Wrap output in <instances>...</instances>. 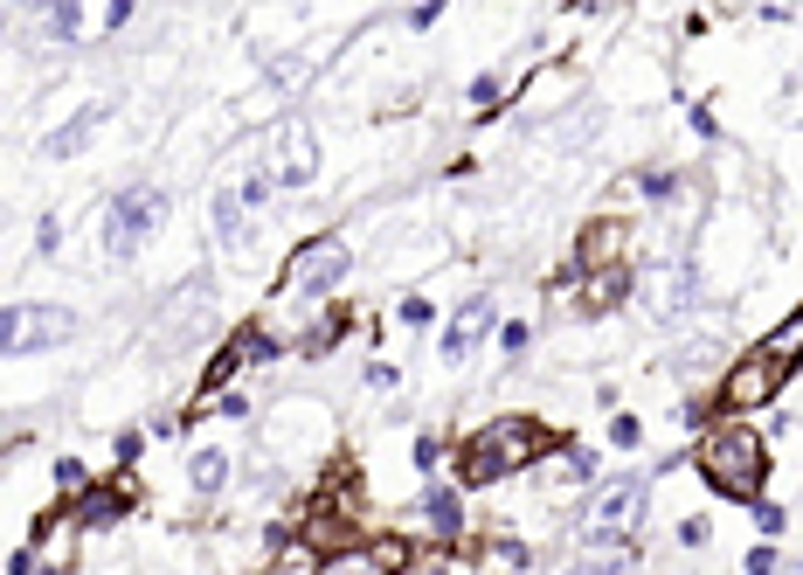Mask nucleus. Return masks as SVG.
Here are the masks:
<instances>
[{
  "label": "nucleus",
  "mask_w": 803,
  "mask_h": 575,
  "mask_svg": "<svg viewBox=\"0 0 803 575\" xmlns=\"http://www.w3.org/2000/svg\"><path fill=\"white\" fill-rule=\"evenodd\" d=\"M561 451L554 430L540 416H492L485 430H472L457 443V485L478 492V485H499V479H520L533 464H548Z\"/></svg>",
  "instance_id": "1"
},
{
  "label": "nucleus",
  "mask_w": 803,
  "mask_h": 575,
  "mask_svg": "<svg viewBox=\"0 0 803 575\" xmlns=\"http://www.w3.org/2000/svg\"><path fill=\"white\" fill-rule=\"evenodd\" d=\"M693 472L707 479L720 500L756 506L769 485V437H756L748 424H707L693 443Z\"/></svg>",
  "instance_id": "2"
},
{
  "label": "nucleus",
  "mask_w": 803,
  "mask_h": 575,
  "mask_svg": "<svg viewBox=\"0 0 803 575\" xmlns=\"http://www.w3.org/2000/svg\"><path fill=\"white\" fill-rule=\"evenodd\" d=\"M783 388H790V368H775L762 347H748V354H735L728 368H720L714 396H707V416L714 424H741L748 409H769Z\"/></svg>",
  "instance_id": "3"
},
{
  "label": "nucleus",
  "mask_w": 803,
  "mask_h": 575,
  "mask_svg": "<svg viewBox=\"0 0 803 575\" xmlns=\"http://www.w3.org/2000/svg\"><path fill=\"white\" fill-rule=\"evenodd\" d=\"M347 237L340 229H319V237H305L292 257H284V271H277V299L284 305H313V299H326L332 284L347 278Z\"/></svg>",
  "instance_id": "4"
},
{
  "label": "nucleus",
  "mask_w": 803,
  "mask_h": 575,
  "mask_svg": "<svg viewBox=\"0 0 803 575\" xmlns=\"http://www.w3.org/2000/svg\"><path fill=\"white\" fill-rule=\"evenodd\" d=\"M160 222H167V188H152V180L118 188L112 208H105V257H139V243H146Z\"/></svg>",
  "instance_id": "5"
},
{
  "label": "nucleus",
  "mask_w": 803,
  "mask_h": 575,
  "mask_svg": "<svg viewBox=\"0 0 803 575\" xmlns=\"http://www.w3.org/2000/svg\"><path fill=\"white\" fill-rule=\"evenodd\" d=\"M644 500H652V479H610V485L582 506L589 547H616V541H631V527L644 520Z\"/></svg>",
  "instance_id": "6"
},
{
  "label": "nucleus",
  "mask_w": 803,
  "mask_h": 575,
  "mask_svg": "<svg viewBox=\"0 0 803 575\" xmlns=\"http://www.w3.org/2000/svg\"><path fill=\"white\" fill-rule=\"evenodd\" d=\"M76 333V312L63 305H0V360L8 354H49Z\"/></svg>",
  "instance_id": "7"
},
{
  "label": "nucleus",
  "mask_w": 803,
  "mask_h": 575,
  "mask_svg": "<svg viewBox=\"0 0 803 575\" xmlns=\"http://www.w3.org/2000/svg\"><path fill=\"white\" fill-rule=\"evenodd\" d=\"M271 180L277 188H313L319 180V146L305 118H277L271 125Z\"/></svg>",
  "instance_id": "8"
},
{
  "label": "nucleus",
  "mask_w": 803,
  "mask_h": 575,
  "mask_svg": "<svg viewBox=\"0 0 803 575\" xmlns=\"http://www.w3.org/2000/svg\"><path fill=\"white\" fill-rule=\"evenodd\" d=\"M492 333H499V305H492L485 292H478V299H464L451 320H444V333H436V354H444V368H464V360H472Z\"/></svg>",
  "instance_id": "9"
},
{
  "label": "nucleus",
  "mask_w": 803,
  "mask_h": 575,
  "mask_svg": "<svg viewBox=\"0 0 803 575\" xmlns=\"http://www.w3.org/2000/svg\"><path fill=\"white\" fill-rule=\"evenodd\" d=\"M624 250H631V222L624 216H595L575 237V271H589V278L624 271Z\"/></svg>",
  "instance_id": "10"
},
{
  "label": "nucleus",
  "mask_w": 803,
  "mask_h": 575,
  "mask_svg": "<svg viewBox=\"0 0 803 575\" xmlns=\"http://www.w3.org/2000/svg\"><path fill=\"white\" fill-rule=\"evenodd\" d=\"M70 506V527L76 534H97V527H118L125 513H133V485H91V492H76Z\"/></svg>",
  "instance_id": "11"
},
{
  "label": "nucleus",
  "mask_w": 803,
  "mask_h": 575,
  "mask_svg": "<svg viewBox=\"0 0 803 575\" xmlns=\"http://www.w3.org/2000/svg\"><path fill=\"white\" fill-rule=\"evenodd\" d=\"M409 513H416V520H430V534L444 541V547L464 534V500H457V485H423L416 500H409Z\"/></svg>",
  "instance_id": "12"
},
{
  "label": "nucleus",
  "mask_w": 803,
  "mask_h": 575,
  "mask_svg": "<svg viewBox=\"0 0 803 575\" xmlns=\"http://www.w3.org/2000/svg\"><path fill=\"white\" fill-rule=\"evenodd\" d=\"M105 118H112V104H105V97H97V104H84V112H76L70 125H56V133L42 139V153H49V160H76V153H84L97 133H105Z\"/></svg>",
  "instance_id": "13"
},
{
  "label": "nucleus",
  "mask_w": 803,
  "mask_h": 575,
  "mask_svg": "<svg viewBox=\"0 0 803 575\" xmlns=\"http://www.w3.org/2000/svg\"><path fill=\"white\" fill-rule=\"evenodd\" d=\"M756 347L775 360V368H790V375H796V368H803V305L790 312V320H775V326L756 339Z\"/></svg>",
  "instance_id": "14"
},
{
  "label": "nucleus",
  "mask_w": 803,
  "mask_h": 575,
  "mask_svg": "<svg viewBox=\"0 0 803 575\" xmlns=\"http://www.w3.org/2000/svg\"><path fill=\"white\" fill-rule=\"evenodd\" d=\"M568 575H644V555L631 541H616V547H589L582 562H568Z\"/></svg>",
  "instance_id": "15"
},
{
  "label": "nucleus",
  "mask_w": 803,
  "mask_h": 575,
  "mask_svg": "<svg viewBox=\"0 0 803 575\" xmlns=\"http://www.w3.org/2000/svg\"><path fill=\"white\" fill-rule=\"evenodd\" d=\"M42 35L49 42H84L91 35V14H84V0H49V8H42Z\"/></svg>",
  "instance_id": "16"
},
{
  "label": "nucleus",
  "mask_w": 803,
  "mask_h": 575,
  "mask_svg": "<svg viewBox=\"0 0 803 575\" xmlns=\"http://www.w3.org/2000/svg\"><path fill=\"white\" fill-rule=\"evenodd\" d=\"M188 485L201 492V500H215V492L229 485V451L222 443H201V451L188 458Z\"/></svg>",
  "instance_id": "17"
},
{
  "label": "nucleus",
  "mask_w": 803,
  "mask_h": 575,
  "mask_svg": "<svg viewBox=\"0 0 803 575\" xmlns=\"http://www.w3.org/2000/svg\"><path fill=\"white\" fill-rule=\"evenodd\" d=\"M243 237H250V208L236 201V180H229V188H215V243L236 250Z\"/></svg>",
  "instance_id": "18"
},
{
  "label": "nucleus",
  "mask_w": 803,
  "mask_h": 575,
  "mask_svg": "<svg viewBox=\"0 0 803 575\" xmlns=\"http://www.w3.org/2000/svg\"><path fill=\"white\" fill-rule=\"evenodd\" d=\"M313 575H388L374 547H332V555H319Z\"/></svg>",
  "instance_id": "19"
},
{
  "label": "nucleus",
  "mask_w": 803,
  "mask_h": 575,
  "mask_svg": "<svg viewBox=\"0 0 803 575\" xmlns=\"http://www.w3.org/2000/svg\"><path fill=\"white\" fill-rule=\"evenodd\" d=\"M347 333H353V312H347V305H332V312H326V320H319L313 333H305V339H298V354H326V347H340V339H347Z\"/></svg>",
  "instance_id": "20"
},
{
  "label": "nucleus",
  "mask_w": 803,
  "mask_h": 575,
  "mask_svg": "<svg viewBox=\"0 0 803 575\" xmlns=\"http://www.w3.org/2000/svg\"><path fill=\"white\" fill-rule=\"evenodd\" d=\"M548 464H554L561 485H589V479H595V451H554Z\"/></svg>",
  "instance_id": "21"
},
{
  "label": "nucleus",
  "mask_w": 803,
  "mask_h": 575,
  "mask_svg": "<svg viewBox=\"0 0 803 575\" xmlns=\"http://www.w3.org/2000/svg\"><path fill=\"white\" fill-rule=\"evenodd\" d=\"M679 188H686V174H672V167H652V174H637V195H644V201H672Z\"/></svg>",
  "instance_id": "22"
},
{
  "label": "nucleus",
  "mask_w": 803,
  "mask_h": 575,
  "mask_svg": "<svg viewBox=\"0 0 803 575\" xmlns=\"http://www.w3.org/2000/svg\"><path fill=\"white\" fill-rule=\"evenodd\" d=\"M49 479H56V492H91V464L84 458H56V464H49Z\"/></svg>",
  "instance_id": "23"
},
{
  "label": "nucleus",
  "mask_w": 803,
  "mask_h": 575,
  "mask_svg": "<svg viewBox=\"0 0 803 575\" xmlns=\"http://www.w3.org/2000/svg\"><path fill=\"white\" fill-rule=\"evenodd\" d=\"M492 339H499L506 360H520V354L533 347V326H527V320H499V333H492Z\"/></svg>",
  "instance_id": "24"
},
{
  "label": "nucleus",
  "mask_w": 803,
  "mask_h": 575,
  "mask_svg": "<svg viewBox=\"0 0 803 575\" xmlns=\"http://www.w3.org/2000/svg\"><path fill=\"white\" fill-rule=\"evenodd\" d=\"M610 443H616V451H624V458H631L637 443H644V424H637L631 409H616V416H610Z\"/></svg>",
  "instance_id": "25"
},
{
  "label": "nucleus",
  "mask_w": 803,
  "mask_h": 575,
  "mask_svg": "<svg viewBox=\"0 0 803 575\" xmlns=\"http://www.w3.org/2000/svg\"><path fill=\"white\" fill-rule=\"evenodd\" d=\"M395 320H402V326H430V320H436V305H430L423 292H409V299L395 305Z\"/></svg>",
  "instance_id": "26"
},
{
  "label": "nucleus",
  "mask_w": 803,
  "mask_h": 575,
  "mask_svg": "<svg viewBox=\"0 0 803 575\" xmlns=\"http://www.w3.org/2000/svg\"><path fill=\"white\" fill-rule=\"evenodd\" d=\"M748 575H783V555H775L769 541H756L748 547Z\"/></svg>",
  "instance_id": "27"
},
{
  "label": "nucleus",
  "mask_w": 803,
  "mask_h": 575,
  "mask_svg": "<svg viewBox=\"0 0 803 575\" xmlns=\"http://www.w3.org/2000/svg\"><path fill=\"white\" fill-rule=\"evenodd\" d=\"M112 458H118V464H139V458H146V437H139V430H118V437H112Z\"/></svg>",
  "instance_id": "28"
},
{
  "label": "nucleus",
  "mask_w": 803,
  "mask_h": 575,
  "mask_svg": "<svg viewBox=\"0 0 803 575\" xmlns=\"http://www.w3.org/2000/svg\"><path fill=\"white\" fill-rule=\"evenodd\" d=\"M707 541H714V520H707V513L679 520V547H707Z\"/></svg>",
  "instance_id": "29"
},
{
  "label": "nucleus",
  "mask_w": 803,
  "mask_h": 575,
  "mask_svg": "<svg viewBox=\"0 0 803 575\" xmlns=\"http://www.w3.org/2000/svg\"><path fill=\"white\" fill-rule=\"evenodd\" d=\"M756 527H762V534L775 541V534H783V527H790V513H783V506H775V500H756Z\"/></svg>",
  "instance_id": "30"
},
{
  "label": "nucleus",
  "mask_w": 803,
  "mask_h": 575,
  "mask_svg": "<svg viewBox=\"0 0 803 575\" xmlns=\"http://www.w3.org/2000/svg\"><path fill=\"white\" fill-rule=\"evenodd\" d=\"M409 458H416V472H436V464H444V437H416Z\"/></svg>",
  "instance_id": "31"
},
{
  "label": "nucleus",
  "mask_w": 803,
  "mask_h": 575,
  "mask_svg": "<svg viewBox=\"0 0 803 575\" xmlns=\"http://www.w3.org/2000/svg\"><path fill=\"white\" fill-rule=\"evenodd\" d=\"M35 250H42V257H56V250H63V216H42V229H35Z\"/></svg>",
  "instance_id": "32"
},
{
  "label": "nucleus",
  "mask_w": 803,
  "mask_h": 575,
  "mask_svg": "<svg viewBox=\"0 0 803 575\" xmlns=\"http://www.w3.org/2000/svg\"><path fill=\"white\" fill-rule=\"evenodd\" d=\"M506 97V84H499V70H485V76H472V104H499Z\"/></svg>",
  "instance_id": "33"
},
{
  "label": "nucleus",
  "mask_w": 803,
  "mask_h": 575,
  "mask_svg": "<svg viewBox=\"0 0 803 575\" xmlns=\"http://www.w3.org/2000/svg\"><path fill=\"white\" fill-rule=\"evenodd\" d=\"M0 568H8V575H35V547H14V555H0Z\"/></svg>",
  "instance_id": "34"
},
{
  "label": "nucleus",
  "mask_w": 803,
  "mask_h": 575,
  "mask_svg": "<svg viewBox=\"0 0 803 575\" xmlns=\"http://www.w3.org/2000/svg\"><path fill=\"white\" fill-rule=\"evenodd\" d=\"M395 381H402V375L388 368V360H374V368H368V388H395Z\"/></svg>",
  "instance_id": "35"
},
{
  "label": "nucleus",
  "mask_w": 803,
  "mask_h": 575,
  "mask_svg": "<svg viewBox=\"0 0 803 575\" xmlns=\"http://www.w3.org/2000/svg\"><path fill=\"white\" fill-rule=\"evenodd\" d=\"M430 575H464V568H451V562H444V568H430Z\"/></svg>",
  "instance_id": "36"
},
{
  "label": "nucleus",
  "mask_w": 803,
  "mask_h": 575,
  "mask_svg": "<svg viewBox=\"0 0 803 575\" xmlns=\"http://www.w3.org/2000/svg\"><path fill=\"white\" fill-rule=\"evenodd\" d=\"M796 575H803V562H796Z\"/></svg>",
  "instance_id": "37"
}]
</instances>
